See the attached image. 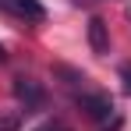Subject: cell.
<instances>
[{"label": "cell", "mask_w": 131, "mask_h": 131, "mask_svg": "<svg viewBox=\"0 0 131 131\" xmlns=\"http://www.w3.org/2000/svg\"><path fill=\"white\" fill-rule=\"evenodd\" d=\"M74 103H78V110L99 131H117L121 128V113H117V106H113V99H110L106 92H96V89L89 85L82 92H74Z\"/></svg>", "instance_id": "cell-1"}, {"label": "cell", "mask_w": 131, "mask_h": 131, "mask_svg": "<svg viewBox=\"0 0 131 131\" xmlns=\"http://www.w3.org/2000/svg\"><path fill=\"white\" fill-rule=\"evenodd\" d=\"M0 11L14 21H25V25H43L46 21V7L39 0H0Z\"/></svg>", "instance_id": "cell-2"}, {"label": "cell", "mask_w": 131, "mask_h": 131, "mask_svg": "<svg viewBox=\"0 0 131 131\" xmlns=\"http://www.w3.org/2000/svg\"><path fill=\"white\" fill-rule=\"evenodd\" d=\"M14 96L25 103V113H36L46 103V89L39 82H32V78H14Z\"/></svg>", "instance_id": "cell-3"}, {"label": "cell", "mask_w": 131, "mask_h": 131, "mask_svg": "<svg viewBox=\"0 0 131 131\" xmlns=\"http://www.w3.org/2000/svg\"><path fill=\"white\" fill-rule=\"evenodd\" d=\"M89 46L92 53H110V32H106V21L103 18H89Z\"/></svg>", "instance_id": "cell-4"}, {"label": "cell", "mask_w": 131, "mask_h": 131, "mask_svg": "<svg viewBox=\"0 0 131 131\" xmlns=\"http://www.w3.org/2000/svg\"><path fill=\"white\" fill-rule=\"evenodd\" d=\"M21 124H25V110L11 113V117H0V131H21Z\"/></svg>", "instance_id": "cell-5"}, {"label": "cell", "mask_w": 131, "mask_h": 131, "mask_svg": "<svg viewBox=\"0 0 131 131\" xmlns=\"http://www.w3.org/2000/svg\"><path fill=\"white\" fill-rule=\"evenodd\" d=\"M36 131H71L67 124H60V121H46V124H39Z\"/></svg>", "instance_id": "cell-6"}, {"label": "cell", "mask_w": 131, "mask_h": 131, "mask_svg": "<svg viewBox=\"0 0 131 131\" xmlns=\"http://www.w3.org/2000/svg\"><path fill=\"white\" fill-rule=\"evenodd\" d=\"M121 82H124V92L131 96V64H124V67H121Z\"/></svg>", "instance_id": "cell-7"}, {"label": "cell", "mask_w": 131, "mask_h": 131, "mask_svg": "<svg viewBox=\"0 0 131 131\" xmlns=\"http://www.w3.org/2000/svg\"><path fill=\"white\" fill-rule=\"evenodd\" d=\"M0 60H4V46H0Z\"/></svg>", "instance_id": "cell-8"}, {"label": "cell", "mask_w": 131, "mask_h": 131, "mask_svg": "<svg viewBox=\"0 0 131 131\" xmlns=\"http://www.w3.org/2000/svg\"><path fill=\"white\" fill-rule=\"evenodd\" d=\"M128 18H131V7H128Z\"/></svg>", "instance_id": "cell-9"}]
</instances>
